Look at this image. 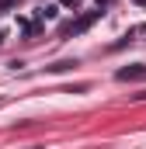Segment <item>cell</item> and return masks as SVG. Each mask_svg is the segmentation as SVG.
I'll return each instance as SVG.
<instances>
[{"mask_svg":"<svg viewBox=\"0 0 146 149\" xmlns=\"http://www.w3.org/2000/svg\"><path fill=\"white\" fill-rule=\"evenodd\" d=\"M98 17H101V10H87L84 17H77V21H70V24H63V35H84Z\"/></svg>","mask_w":146,"mask_h":149,"instance_id":"1","label":"cell"},{"mask_svg":"<svg viewBox=\"0 0 146 149\" xmlns=\"http://www.w3.org/2000/svg\"><path fill=\"white\" fill-rule=\"evenodd\" d=\"M115 76H118L122 83H136V80H146V66L143 63H132V66H122Z\"/></svg>","mask_w":146,"mask_h":149,"instance_id":"2","label":"cell"},{"mask_svg":"<svg viewBox=\"0 0 146 149\" xmlns=\"http://www.w3.org/2000/svg\"><path fill=\"white\" fill-rule=\"evenodd\" d=\"M73 66H77V59H63V63H52L49 73H63V70H73Z\"/></svg>","mask_w":146,"mask_h":149,"instance_id":"3","label":"cell"},{"mask_svg":"<svg viewBox=\"0 0 146 149\" xmlns=\"http://www.w3.org/2000/svg\"><path fill=\"white\" fill-rule=\"evenodd\" d=\"M35 17H38V21H52V17H56V7H38Z\"/></svg>","mask_w":146,"mask_h":149,"instance_id":"4","label":"cell"},{"mask_svg":"<svg viewBox=\"0 0 146 149\" xmlns=\"http://www.w3.org/2000/svg\"><path fill=\"white\" fill-rule=\"evenodd\" d=\"M136 101H146V90H143V94H136Z\"/></svg>","mask_w":146,"mask_h":149,"instance_id":"5","label":"cell"},{"mask_svg":"<svg viewBox=\"0 0 146 149\" xmlns=\"http://www.w3.org/2000/svg\"><path fill=\"white\" fill-rule=\"evenodd\" d=\"M132 3H139V7H146V0H132Z\"/></svg>","mask_w":146,"mask_h":149,"instance_id":"6","label":"cell"},{"mask_svg":"<svg viewBox=\"0 0 146 149\" xmlns=\"http://www.w3.org/2000/svg\"><path fill=\"white\" fill-rule=\"evenodd\" d=\"M63 3H70V7H73V3H77V0H63Z\"/></svg>","mask_w":146,"mask_h":149,"instance_id":"7","label":"cell"}]
</instances>
